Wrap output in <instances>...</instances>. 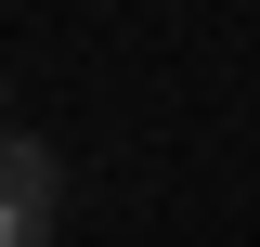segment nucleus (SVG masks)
I'll list each match as a JSON object with an SVG mask.
<instances>
[{
	"instance_id": "1",
	"label": "nucleus",
	"mask_w": 260,
	"mask_h": 247,
	"mask_svg": "<svg viewBox=\"0 0 260 247\" xmlns=\"http://www.w3.org/2000/svg\"><path fill=\"white\" fill-rule=\"evenodd\" d=\"M65 234V156L39 130H0V247H52Z\"/></svg>"
}]
</instances>
